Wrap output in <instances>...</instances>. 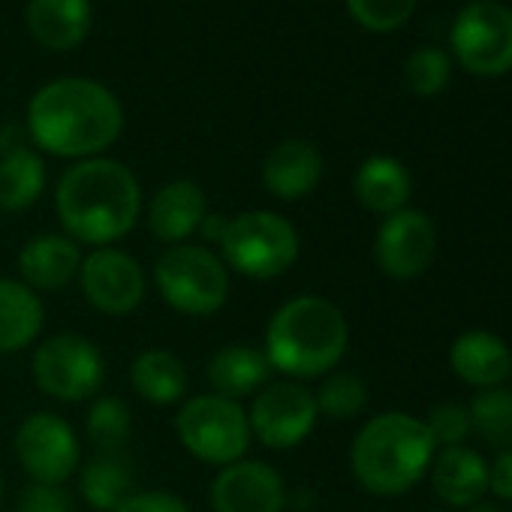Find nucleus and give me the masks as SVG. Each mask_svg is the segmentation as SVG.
Returning a JSON list of instances; mask_svg holds the SVG:
<instances>
[{"label":"nucleus","mask_w":512,"mask_h":512,"mask_svg":"<svg viewBox=\"0 0 512 512\" xmlns=\"http://www.w3.org/2000/svg\"><path fill=\"white\" fill-rule=\"evenodd\" d=\"M350 326L344 311L323 296H296L275 311L266 329V359L275 371L311 380L335 371L347 353Z\"/></svg>","instance_id":"3"},{"label":"nucleus","mask_w":512,"mask_h":512,"mask_svg":"<svg viewBox=\"0 0 512 512\" xmlns=\"http://www.w3.org/2000/svg\"><path fill=\"white\" fill-rule=\"evenodd\" d=\"M317 398V410L335 422H347L356 419L365 407H368V386L359 374L350 371H329L320 383V389L314 392Z\"/></svg>","instance_id":"29"},{"label":"nucleus","mask_w":512,"mask_h":512,"mask_svg":"<svg viewBox=\"0 0 512 512\" xmlns=\"http://www.w3.org/2000/svg\"><path fill=\"white\" fill-rule=\"evenodd\" d=\"M205 217H208L205 190L190 178L163 184L148 202V229L157 241L169 247L184 244L190 235H196Z\"/></svg>","instance_id":"16"},{"label":"nucleus","mask_w":512,"mask_h":512,"mask_svg":"<svg viewBox=\"0 0 512 512\" xmlns=\"http://www.w3.org/2000/svg\"><path fill=\"white\" fill-rule=\"evenodd\" d=\"M488 491H494L503 503H512V449H503L488 467Z\"/></svg>","instance_id":"35"},{"label":"nucleus","mask_w":512,"mask_h":512,"mask_svg":"<svg viewBox=\"0 0 512 512\" xmlns=\"http://www.w3.org/2000/svg\"><path fill=\"white\" fill-rule=\"evenodd\" d=\"M160 299L187 317H211L229 299V269L205 244H172L154 263Z\"/></svg>","instance_id":"6"},{"label":"nucleus","mask_w":512,"mask_h":512,"mask_svg":"<svg viewBox=\"0 0 512 512\" xmlns=\"http://www.w3.org/2000/svg\"><path fill=\"white\" fill-rule=\"evenodd\" d=\"M428 473H431L434 494L455 509H467L479 503L482 494L488 491V461L464 443L434 452Z\"/></svg>","instance_id":"19"},{"label":"nucleus","mask_w":512,"mask_h":512,"mask_svg":"<svg viewBox=\"0 0 512 512\" xmlns=\"http://www.w3.org/2000/svg\"><path fill=\"white\" fill-rule=\"evenodd\" d=\"M452 52L476 76H503L512 70V10L497 0H473L452 22Z\"/></svg>","instance_id":"9"},{"label":"nucleus","mask_w":512,"mask_h":512,"mask_svg":"<svg viewBox=\"0 0 512 512\" xmlns=\"http://www.w3.org/2000/svg\"><path fill=\"white\" fill-rule=\"evenodd\" d=\"M437 229L425 211L401 208L389 214L374 238V260L377 269L392 281L422 278L434 260Z\"/></svg>","instance_id":"13"},{"label":"nucleus","mask_w":512,"mask_h":512,"mask_svg":"<svg viewBox=\"0 0 512 512\" xmlns=\"http://www.w3.org/2000/svg\"><path fill=\"white\" fill-rule=\"evenodd\" d=\"M425 428L434 440L437 449H446V446H461L467 440V434L473 431L470 428V413H467V404H458V401H443L437 407H431L428 419H425Z\"/></svg>","instance_id":"32"},{"label":"nucleus","mask_w":512,"mask_h":512,"mask_svg":"<svg viewBox=\"0 0 512 512\" xmlns=\"http://www.w3.org/2000/svg\"><path fill=\"white\" fill-rule=\"evenodd\" d=\"M112 512H190V509L172 491H133Z\"/></svg>","instance_id":"34"},{"label":"nucleus","mask_w":512,"mask_h":512,"mask_svg":"<svg viewBox=\"0 0 512 512\" xmlns=\"http://www.w3.org/2000/svg\"><path fill=\"white\" fill-rule=\"evenodd\" d=\"M79 287L94 311L124 317L145 299V272L121 247H94L82 260Z\"/></svg>","instance_id":"12"},{"label":"nucleus","mask_w":512,"mask_h":512,"mask_svg":"<svg viewBox=\"0 0 512 512\" xmlns=\"http://www.w3.org/2000/svg\"><path fill=\"white\" fill-rule=\"evenodd\" d=\"M323 178V154L308 139H284L278 142L263 163V187L284 199H305Z\"/></svg>","instance_id":"17"},{"label":"nucleus","mask_w":512,"mask_h":512,"mask_svg":"<svg viewBox=\"0 0 512 512\" xmlns=\"http://www.w3.org/2000/svg\"><path fill=\"white\" fill-rule=\"evenodd\" d=\"M449 76H452V64H449V55L443 49H434V46H425V49H416L407 64H404V79H407V88L419 97H434L440 94L446 85H449Z\"/></svg>","instance_id":"30"},{"label":"nucleus","mask_w":512,"mask_h":512,"mask_svg":"<svg viewBox=\"0 0 512 512\" xmlns=\"http://www.w3.org/2000/svg\"><path fill=\"white\" fill-rule=\"evenodd\" d=\"M121 130L124 109L118 97L94 79H55L43 85L28 106L31 139L55 157H100L118 142Z\"/></svg>","instance_id":"1"},{"label":"nucleus","mask_w":512,"mask_h":512,"mask_svg":"<svg viewBox=\"0 0 512 512\" xmlns=\"http://www.w3.org/2000/svg\"><path fill=\"white\" fill-rule=\"evenodd\" d=\"M220 260L226 269L253 278L275 281L299 260V232L278 211H244L226 220L220 235Z\"/></svg>","instance_id":"5"},{"label":"nucleus","mask_w":512,"mask_h":512,"mask_svg":"<svg viewBox=\"0 0 512 512\" xmlns=\"http://www.w3.org/2000/svg\"><path fill=\"white\" fill-rule=\"evenodd\" d=\"M34 380L40 392L64 404L94 398L106 380V362L97 344L76 332H61L46 338L34 350Z\"/></svg>","instance_id":"8"},{"label":"nucleus","mask_w":512,"mask_h":512,"mask_svg":"<svg viewBox=\"0 0 512 512\" xmlns=\"http://www.w3.org/2000/svg\"><path fill=\"white\" fill-rule=\"evenodd\" d=\"M19 512H76V503L64 485L31 482L19 494Z\"/></svg>","instance_id":"33"},{"label":"nucleus","mask_w":512,"mask_h":512,"mask_svg":"<svg viewBox=\"0 0 512 512\" xmlns=\"http://www.w3.org/2000/svg\"><path fill=\"white\" fill-rule=\"evenodd\" d=\"M467 512H503L497 503H473V506H467Z\"/></svg>","instance_id":"36"},{"label":"nucleus","mask_w":512,"mask_h":512,"mask_svg":"<svg viewBox=\"0 0 512 512\" xmlns=\"http://www.w3.org/2000/svg\"><path fill=\"white\" fill-rule=\"evenodd\" d=\"M130 383L145 401H151L157 407H166V404H175V401L184 398V392H187V368L169 350H145V353H139L133 359Z\"/></svg>","instance_id":"26"},{"label":"nucleus","mask_w":512,"mask_h":512,"mask_svg":"<svg viewBox=\"0 0 512 512\" xmlns=\"http://www.w3.org/2000/svg\"><path fill=\"white\" fill-rule=\"evenodd\" d=\"M55 208L76 244L112 247L142 214V187L130 166L109 157L76 160L55 187Z\"/></svg>","instance_id":"2"},{"label":"nucleus","mask_w":512,"mask_h":512,"mask_svg":"<svg viewBox=\"0 0 512 512\" xmlns=\"http://www.w3.org/2000/svg\"><path fill=\"white\" fill-rule=\"evenodd\" d=\"M16 455L34 482L64 485L79 467V440L64 416L40 410L22 419L16 431Z\"/></svg>","instance_id":"11"},{"label":"nucleus","mask_w":512,"mask_h":512,"mask_svg":"<svg viewBox=\"0 0 512 512\" xmlns=\"http://www.w3.org/2000/svg\"><path fill=\"white\" fill-rule=\"evenodd\" d=\"M347 10L362 28L386 34L401 28L413 16L416 0H347Z\"/></svg>","instance_id":"31"},{"label":"nucleus","mask_w":512,"mask_h":512,"mask_svg":"<svg viewBox=\"0 0 512 512\" xmlns=\"http://www.w3.org/2000/svg\"><path fill=\"white\" fill-rule=\"evenodd\" d=\"M82 269V250L70 235L43 232L25 241L19 250V275L34 293L64 290L79 278Z\"/></svg>","instance_id":"15"},{"label":"nucleus","mask_w":512,"mask_h":512,"mask_svg":"<svg viewBox=\"0 0 512 512\" xmlns=\"http://www.w3.org/2000/svg\"><path fill=\"white\" fill-rule=\"evenodd\" d=\"M175 431L193 458L214 467L241 461L253 437L244 407L214 392L184 401V407L175 416Z\"/></svg>","instance_id":"7"},{"label":"nucleus","mask_w":512,"mask_h":512,"mask_svg":"<svg viewBox=\"0 0 512 512\" xmlns=\"http://www.w3.org/2000/svg\"><path fill=\"white\" fill-rule=\"evenodd\" d=\"M46 190V163L28 145H13L0 151V211L16 214L31 205Z\"/></svg>","instance_id":"24"},{"label":"nucleus","mask_w":512,"mask_h":512,"mask_svg":"<svg viewBox=\"0 0 512 512\" xmlns=\"http://www.w3.org/2000/svg\"><path fill=\"white\" fill-rule=\"evenodd\" d=\"M434 512H446V509H434Z\"/></svg>","instance_id":"38"},{"label":"nucleus","mask_w":512,"mask_h":512,"mask_svg":"<svg viewBox=\"0 0 512 512\" xmlns=\"http://www.w3.org/2000/svg\"><path fill=\"white\" fill-rule=\"evenodd\" d=\"M85 431L97 452H124L133 437V413L121 398L103 395L91 404Z\"/></svg>","instance_id":"28"},{"label":"nucleus","mask_w":512,"mask_h":512,"mask_svg":"<svg viewBox=\"0 0 512 512\" xmlns=\"http://www.w3.org/2000/svg\"><path fill=\"white\" fill-rule=\"evenodd\" d=\"M449 365L458 380L473 389H494L512 377V350L506 341L485 329L458 335L449 347Z\"/></svg>","instance_id":"18"},{"label":"nucleus","mask_w":512,"mask_h":512,"mask_svg":"<svg viewBox=\"0 0 512 512\" xmlns=\"http://www.w3.org/2000/svg\"><path fill=\"white\" fill-rule=\"evenodd\" d=\"M353 190H356V199L368 211L389 217V214L407 208L410 193H413V178L401 160L374 154L359 166V172L353 178Z\"/></svg>","instance_id":"22"},{"label":"nucleus","mask_w":512,"mask_h":512,"mask_svg":"<svg viewBox=\"0 0 512 512\" xmlns=\"http://www.w3.org/2000/svg\"><path fill=\"white\" fill-rule=\"evenodd\" d=\"M272 365L263 350L247 347V344H229L220 347L208 362V383L214 395L238 401L247 395H256L269 383Z\"/></svg>","instance_id":"21"},{"label":"nucleus","mask_w":512,"mask_h":512,"mask_svg":"<svg viewBox=\"0 0 512 512\" xmlns=\"http://www.w3.org/2000/svg\"><path fill=\"white\" fill-rule=\"evenodd\" d=\"M0 494H4V479H0Z\"/></svg>","instance_id":"37"},{"label":"nucleus","mask_w":512,"mask_h":512,"mask_svg":"<svg viewBox=\"0 0 512 512\" xmlns=\"http://www.w3.org/2000/svg\"><path fill=\"white\" fill-rule=\"evenodd\" d=\"M317 398L296 380L266 383L247 410L250 434L269 449H293L305 443L317 425Z\"/></svg>","instance_id":"10"},{"label":"nucleus","mask_w":512,"mask_h":512,"mask_svg":"<svg viewBox=\"0 0 512 512\" xmlns=\"http://www.w3.org/2000/svg\"><path fill=\"white\" fill-rule=\"evenodd\" d=\"M46 323L40 293L22 281L0 278V353H19L31 347Z\"/></svg>","instance_id":"23"},{"label":"nucleus","mask_w":512,"mask_h":512,"mask_svg":"<svg viewBox=\"0 0 512 512\" xmlns=\"http://www.w3.org/2000/svg\"><path fill=\"white\" fill-rule=\"evenodd\" d=\"M467 413H470V428L482 440H488L500 452L512 449V389L503 386L479 389L467 404Z\"/></svg>","instance_id":"27"},{"label":"nucleus","mask_w":512,"mask_h":512,"mask_svg":"<svg viewBox=\"0 0 512 512\" xmlns=\"http://www.w3.org/2000/svg\"><path fill=\"white\" fill-rule=\"evenodd\" d=\"M133 464L127 452H97L79 473V491L97 512H112L133 494Z\"/></svg>","instance_id":"25"},{"label":"nucleus","mask_w":512,"mask_h":512,"mask_svg":"<svg viewBox=\"0 0 512 512\" xmlns=\"http://www.w3.org/2000/svg\"><path fill=\"white\" fill-rule=\"evenodd\" d=\"M434 440L425 419L401 410L368 419L350 446V470L356 482L377 497H398L410 491L434 461Z\"/></svg>","instance_id":"4"},{"label":"nucleus","mask_w":512,"mask_h":512,"mask_svg":"<svg viewBox=\"0 0 512 512\" xmlns=\"http://www.w3.org/2000/svg\"><path fill=\"white\" fill-rule=\"evenodd\" d=\"M214 512H284L287 482L266 461H232L220 467L208 491Z\"/></svg>","instance_id":"14"},{"label":"nucleus","mask_w":512,"mask_h":512,"mask_svg":"<svg viewBox=\"0 0 512 512\" xmlns=\"http://www.w3.org/2000/svg\"><path fill=\"white\" fill-rule=\"evenodd\" d=\"M25 22L43 49L70 52L91 31V0H28Z\"/></svg>","instance_id":"20"}]
</instances>
